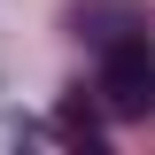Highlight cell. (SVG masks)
Here are the masks:
<instances>
[{
  "instance_id": "6da1fadb",
  "label": "cell",
  "mask_w": 155,
  "mask_h": 155,
  "mask_svg": "<svg viewBox=\"0 0 155 155\" xmlns=\"http://www.w3.org/2000/svg\"><path fill=\"white\" fill-rule=\"evenodd\" d=\"M101 101H109V116H147L155 109V47L147 39H109V54H101Z\"/></svg>"
}]
</instances>
